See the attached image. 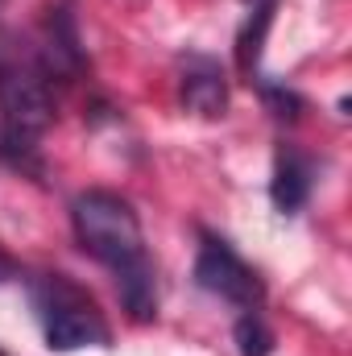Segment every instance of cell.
<instances>
[{"mask_svg":"<svg viewBox=\"0 0 352 356\" xmlns=\"http://www.w3.org/2000/svg\"><path fill=\"white\" fill-rule=\"evenodd\" d=\"M71 228L79 249L112 273L129 319L150 323L158 315V269L145 249L137 207L108 186H88L71 199Z\"/></svg>","mask_w":352,"mask_h":356,"instance_id":"cell-1","label":"cell"},{"mask_svg":"<svg viewBox=\"0 0 352 356\" xmlns=\"http://www.w3.org/2000/svg\"><path fill=\"white\" fill-rule=\"evenodd\" d=\"M63 79L38 50L0 54V162L13 170H42V137L54 124Z\"/></svg>","mask_w":352,"mask_h":356,"instance_id":"cell-2","label":"cell"},{"mask_svg":"<svg viewBox=\"0 0 352 356\" xmlns=\"http://www.w3.org/2000/svg\"><path fill=\"white\" fill-rule=\"evenodd\" d=\"M25 290H29V307H33V319H38L50 353H79V348L112 344V327H108L95 294L88 286H79L71 273H58V269L33 273L25 282Z\"/></svg>","mask_w":352,"mask_h":356,"instance_id":"cell-3","label":"cell"},{"mask_svg":"<svg viewBox=\"0 0 352 356\" xmlns=\"http://www.w3.org/2000/svg\"><path fill=\"white\" fill-rule=\"evenodd\" d=\"M195 286L207 290L211 298H224L237 311H262L265 307V286L257 269L249 266L224 236L199 232V253H195Z\"/></svg>","mask_w":352,"mask_h":356,"instance_id":"cell-4","label":"cell"},{"mask_svg":"<svg viewBox=\"0 0 352 356\" xmlns=\"http://www.w3.org/2000/svg\"><path fill=\"white\" fill-rule=\"evenodd\" d=\"M178 95H182V108L203 116V120H216L228 112V79H224V67L207 54H186L182 58V75H178Z\"/></svg>","mask_w":352,"mask_h":356,"instance_id":"cell-5","label":"cell"},{"mask_svg":"<svg viewBox=\"0 0 352 356\" xmlns=\"http://www.w3.org/2000/svg\"><path fill=\"white\" fill-rule=\"evenodd\" d=\"M311 191H315V162H311L303 149L282 145L278 158H273V178H269V199H273V207H278L282 216H294V211L307 207Z\"/></svg>","mask_w":352,"mask_h":356,"instance_id":"cell-6","label":"cell"},{"mask_svg":"<svg viewBox=\"0 0 352 356\" xmlns=\"http://www.w3.org/2000/svg\"><path fill=\"white\" fill-rule=\"evenodd\" d=\"M232 340H237V353L241 356H269L273 353V332H269L262 311H241L237 315V327H232Z\"/></svg>","mask_w":352,"mask_h":356,"instance_id":"cell-7","label":"cell"},{"mask_svg":"<svg viewBox=\"0 0 352 356\" xmlns=\"http://www.w3.org/2000/svg\"><path fill=\"white\" fill-rule=\"evenodd\" d=\"M13 277H21V266H17V257H13V253H4V249H0V282H13Z\"/></svg>","mask_w":352,"mask_h":356,"instance_id":"cell-8","label":"cell"},{"mask_svg":"<svg viewBox=\"0 0 352 356\" xmlns=\"http://www.w3.org/2000/svg\"><path fill=\"white\" fill-rule=\"evenodd\" d=\"M0 4H4V0H0Z\"/></svg>","mask_w":352,"mask_h":356,"instance_id":"cell-9","label":"cell"},{"mask_svg":"<svg viewBox=\"0 0 352 356\" xmlns=\"http://www.w3.org/2000/svg\"><path fill=\"white\" fill-rule=\"evenodd\" d=\"M0 356H4V353H0Z\"/></svg>","mask_w":352,"mask_h":356,"instance_id":"cell-10","label":"cell"}]
</instances>
